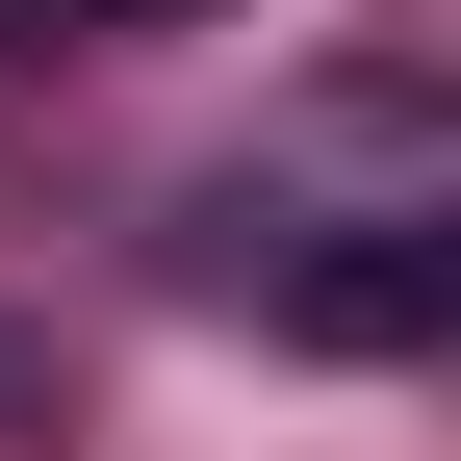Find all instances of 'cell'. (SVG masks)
I'll use <instances>...</instances> for the list:
<instances>
[{"label": "cell", "instance_id": "obj_1", "mask_svg": "<svg viewBox=\"0 0 461 461\" xmlns=\"http://www.w3.org/2000/svg\"><path fill=\"white\" fill-rule=\"evenodd\" d=\"M282 333L308 359H436L461 333V205H359L333 257H282Z\"/></svg>", "mask_w": 461, "mask_h": 461}, {"label": "cell", "instance_id": "obj_2", "mask_svg": "<svg viewBox=\"0 0 461 461\" xmlns=\"http://www.w3.org/2000/svg\"><path fill=\"white\" fill-rule=\"evenodd\" d=\"M26 51H103V26H230V0H0Z\"/></svg>", "mask_w": 461, "mask_h": 461}]
</instances>
